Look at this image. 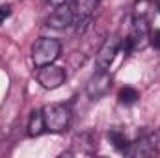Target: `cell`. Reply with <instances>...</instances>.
Listing matches in <instances>:
<instances>
[{"instance_id": "5b68a950", "label": "cell", "mask_w": 160, "mask_h": 158, "mask_svg": "<svg viewBox=\"0 0 160 158\" xmlns=\"http://www.w3.org/2000/svg\"><path fill=\"white\" fill-rule=\"evenodd\" d=\"M38 82L45 89H56L60 87L63 82H65V69L63 67H58L54 63H48V65H43L38 67Z\"/></svg>"}, {"instance_id": "5bb4252c", "label": "cell", "mask_w": 160, "mask_h": 158, "mask_svg": "<svg viewBox=\"0 0 160 158\" xmlns=\"http://www.w3.org/2000/svg\"><path fill=\"white\" fill-rule=\"evenodd\" d=\"M54 7H58V6H63V4H67V0H48Z\"/></svg>"}, {"instance_id": "4fadbf2b", "label": "cell", "mask_w": 160, "mask_h": 158, "mask_svg": "<svg viewBox=\"0 0 160 158\" xmlns=\"http://www.w3.org/2000/svg\"><path fill=\"white\" fill-rule=\"evenodd\" d=\"M9 15H11V6H8V4H6V6H0V24H2Z\"/></svg>"}, {"instance_id": "8992f818", "label": "cell", "mask_w": 160, "mask_h": 158, "mask_svg": "<svg viewBox=\"0 0 160 158\" xmlns=\"http://www.w3.org/2000/svg\"><path fill=\"white\" fill-rule=\"evenodd\" d=\"M110 86H112V77H110V73H108V71H97V73L89 78V82H88L86 93H88L89 99L97 101V99L104 97V95L110 91Z\"/></svg>"}, {"instance_id": "8fae6325", "label": "cell", "mask_w": 160, "mask_h": 158, "mask_svg": "<svg viewBox=\"0 0 160 158\" xmlns=\"http://www.w3.org/2000/svg\"><path fill=\"white\" fill-rule=\"evenodd\" d=\"M118 99H119L121 104H134L138 99H140V93L134 89V87H130V86H125V87H121L119 93H118Z\"/></svg>"}, {"instance_id": "7c38bea8", "label": "cell", "mask_w": 160, "mask_h": 158, "mask_svg": "<svg viewBox=\"0 0 160 158\" xmlns=\"http://www.w3.org/2000/svg\"><path fill=\"white\" fill-rule=\"evenodd\" d=\"M149 45L155 48H160V30H155L149 34Z\"/></svg>"}, {"instance_id": "9c48e42d", "label": "cell", "mask_w": 160, "mask_h": 158, "mask_svg": "<svg viewBox=\"0 0 160 158\" xmlns=\"http://www.w3.org/2000/svg\"><path fill=\"white\" fill-rule=\"evenodd\" d=\"M47 130L45 126V119H43V110H34L30 121H28V136L30 138H38Z\"/></svg>"}, {"instance_id": "6da1fadb", "label": "cell", "mask_w": 160, "mask_h": 158, "mask_svg": "<svg viewBox=\"0 0 160 158\" xmlns=\"http://www.w3.org/2000/svg\"><path fill=\"white\" fill-rule=\"evenodd\" d=\"M62 54V43L52 37H41L32 47V62L36 67L54 63Z\"/></svg>"}, {"instance_id": "7a4b0ae2", "label": "cell", "mask_w": 160, "mask_h": 158, "mask_svg": "<svg viewBox=\"0 0 160 158\" xmlns=\"http://www.w3.org/2000/svg\"><path fill=\"white\" fill-rule=\"evenodd\" d=\"M43 119L47 130L60 134L67 130L71 125V110L65 104H47L43 108Z\"/></svg>"}, {"instance_id": "3957f363", "label": "cell", "mask_w": 160, "mask_h": 158, "mask_svg": "<svg viewBox=\"0 0 160 158\" xmlns=\"http://www.w3.org/2000/svg\"><path fill=\"white\" fill-rule=\"evenodd\" d=\"M119 47H121V39L118 36H108L106 39L102 41L97 56H95V65H97V71H108V67L112 65L116 54L119 52Z\"/></svg>"}, {"instance_id": "277c9868", "label": "cell", "mask_w": 160, "mask_h": 158, "mask_svg": "<svg viewBox=\"0 0 160 158\" xmlns=\"http://www.w3.org/2000/svg\"><path fill=\"white\" fill-rule=\"evenodd\" d=\"M160 149H158V138L157 136H142L138 138L134 143H130L125 151L127 156H132V158H147V156H155L158 155Z\"/></svg>"}, {"instance_id": "30bf717a", "label": "cell", "mask_w": 160, "mask_h": 158, "mask_svg": "<svg viewBox=\"0 0 160 158\" xmlns=\"http://www.w3.org/2000/svg\"><path fill=\"white\" fill-rule=\"evenodd\" d=\"M108 140H110V143H112V147L116 149V151H119V153H125L127 151V147L130 145V141H128V138L118 130V128H112V130H108Z\"/></svg>"}, {"instance_id": "52a82bcc", "label": "cell", "mask_w": 160, "mask_h": 158, "mask_svg": "<svg viewBox=\"0 0 160 158\" xmlns=\"http://www.w3.org/2000/svg\"><path fill=\"white\" fill-rule=\"evenodd\" d=\"M73 22H75V13H73L71 6H67V4L58 6V7L50 13V17L47 19V24H48L50 28H56V30H65V28H69Z\"/></svg>"}, {"instance_id": "9a60e30c", "label": "cell", "mask_w": 160, "mask_h": 158, "mask_svg": "<svg viewBox=\"0 0 160 158\" xmlns=\"http://www.w3.org/2000/svg\"><path fill=\"white\" fill-rule=\"evenodd\" d=\"M155 2H157V7L160 9V0H155Z\"/></svg>"}, {"instance_id": "ba28073f", "label": "cell", "mask_w": 160, "mask_h": 158, "mask_svg": "<svg viewBox=\"0 0 160 158\" xmlns=\"http://www.w3.org/2000/svg\"><path fill=\"white\" fill-rule=\"evenodd\" d=\"M101 0H71V9L75 13V21H89L99 7Z\"/></svg>"}]
</instances>
